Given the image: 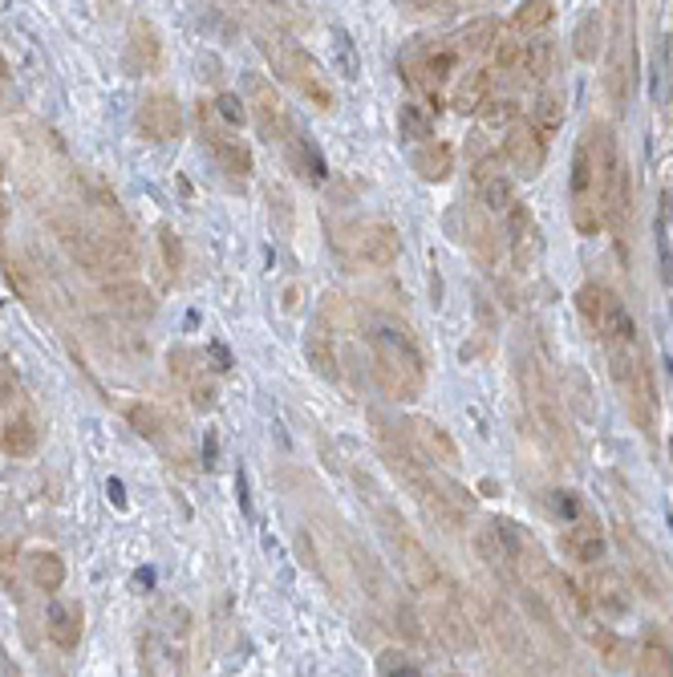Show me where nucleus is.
<instances>
[{
	"mask_svg": "<svg viewBox=\"0 0 673 677\" xmlns=\"http://www.w3.org/2000/svg\"><path fill=\"white\" fill-rule=\"evenodd\" d=\"M369 345H373V365H378V382L386 386V394L398 402H414L426 382L418 345L402 329H378L369 337Z\"/></svg>",
	"mask_w": 673,
	"mask_h": 677,
	"instance_id": "f257e3e1",
	"label": "nucleus"
},
{
	"mask_svg": "<svg viewBox=\"0 0 673 677\" xmlns=\"http://www.w3.org/2000/svg\"><path fill=\"white\" fill-rule=\"evenodd\" d=\"M53 236L57 244L65 248V256L86 268L90 276H110V272H126L130 268V248L126 240H114V236H98L90 232L86 223L78 219H69V215H53Z\"/></svg>",
	"mask_w": 673,
	"mask_h": 677,
	"instance_id": "f03ea898",
	"label": "nucleus"
},
{
	"mask_svg": "<svg viewBox=\"0 0 673 677\" xmlns=\"http://www.w3.org/2000/svg\"><path fill=\"white\" fill-rule=\"evenodd\" d=\"M260 45H264V57H268L272 69H276V78H284L288 86H296L313 106L333 110V86H329L325 69L317 65V57H313L309 49L292 45V41H284V37H260Z\"/></svg>",
	"mask_w": 673,
	"mask_h": 677,
	"instance_id": "7ed1b4c3",
	"label": "nucleus"
},
{
	"mask_svg": "<svg viewBox=\"0 0 673 677\" xmlns=\"http://www.w3.org/2000/svg\"><path fill=\"white\" fill-rule=\"evenodd\" d=\"M378 519H382V532L402 564V576L414 592H438L442 588V572H438V560L426 552V544L406 528V519L394 511V507H378Z\"/></svg>",
	"mask_w": 673,
	"mask_h": 677,
	"instance_id": "20e7f679",
	"label": "nucleus"
},
{
	"mask_svg": "<svg viewBox=\"0 0 673 677\" xmlns=\"http://www.w3.org/2000/svg\"><path fill=\"white\" fill-rule=\"evenodd\" d=\"M576 305L584 313V321L605 337V349H621V345H637V329H633V317L621 300L605 288V284H584Z\"/></svg>",
	"mask_w": 673,
	"mask_h": 677,
	"instance_id": "39448f33",
	"label": "nucleus"
},
{
	"mask_svg": "<svg viewBox=\"0 0 673 677\" xmlns=\"http://www.w3.org/2000/svg\"><path fill=\"white\" fill-rule=\"evenodd\" d=\"M475 544H479V552H483V560L491 564V568H503V572H523V560H528V540L519 536V528L515 523H507V519H487L483 528H479V536H475Z\"/></svg>",
	"mask_w": 673,
	"mask_h": 677,
	"instance_id": "423d86ee",
	"label": "nucleus"
},
{
	"mask_svg": "<svg viewBox=\"0 0 673 677\" xmlns=\"http://www.w3.org/2000/svg\"><path fill=\"white\" fill-rule=\"evenodd\" d=\"M519 382H523V394H528V406L540 414V422L548 426V434L552 438H564V410H560V398H556V390H552V382H548V373L540 369V361L532 357H519Z\"/></svg>",
	"mask_w": 673,
	"mask_h": 677,
	"instance_id": "0eeeda50",
	"label": "nucleus"
},
{
	"mask_svg": "<svg viewBox=\"0 0 673 677\" xmlns=\"http://www.w3.org/2000/svg\"><path fill=\"white\" fill-rule=\"evenodd\" d=\"M244 86H248V110L256 114V126L264 138H288V110L280 102V94L272 90V82H264L260 73H244Z\"/></svg>",
	"mask_w": 673,
	"mask_h": 677,
	"instance_id": "6e6552de",
	"label": "nucleus"
},
{
	"mask_svg": "<svg viewBox=\"0 0 673 677\" xmlns=\"http://www.w3.org/2000/svg\"><path fill=\"white\" fill-rule=\"evenodd\" d=\"M138 130L151 142H175L183 134V110L175 94H151L138 106Z\"/></svg>",
	"mask_w": 673,
	"mask_h": 677,
	"instance_id": "1a4fd4ad",
	"label": "nucleus"
},
{
	"mask_svg": "<svg viewBox=\"0 0 673 677\" xmlns=\"http://www.w3.org/2000/svg\"><path fill=\"white\" fill-rule=\"evenodd\" d=\"M203 142L211 146V155L219 159V167L228 171L236 183H244V179L252 175V150H248V142H240V138H232V134L215 130L211 118H207V106H203Z\"/></svg>",
	"mask_w": 673,
	"mask_h": 677,
	"instance_id": "9d476101",
	"label": "nucleus"
},
{
	"mask_svg": "<svg viewBox=\"0 0 673 677\" xmlns=\"http://www.w3.org/2000/svg\"><path fill=\"white\" fill-rule=\"evenodd\" d=\"M398 252H402V236H398V228L394 223H361L357 228V256L365 260V264H373V268H390L394 260H398Z\"/></svg>",
	"mask_w": 673,
	"mask_h": 677,
	"instance_id": "9b49d317",
	"label": "nucleus"
},
{
	"mask_svg": "<svg viewBox=\"0 0 673 677\" xmlns=\"http://www.w3.org/2000/svg\"><path fill=\"white\" fill-rule=\"evenodd\" d=\"M503 150H507V159H511V167L519 171V175H540V167H544V155H548V146H544V134L532 126V122H523V126H515L511 134H507V142H503Z\"/></svg>",
	"mask_w": 673,
	"mask_h": 677,
	"instance_id": "f8f14e48",
	"label": "nucleus"
},
{
	"mask_svg": "<svg viewBox=\"0 0 673 677\" xmlns=\"http://www.w3.org/2000/svg\"><path fill=\"white\" fill-rule=\"evenodd\" d=\"M588 605L601 609V613H609V617H625L629 605H633L629 584H625L617 572H609V568H596V572L588 576Z\"/></svg>",
	"mask_w": 673,
	"mask_h": 677,
	"instance_id": "ddd939ff",
	"label": "nucleus"
},
{
	"mask_svg": "<svg viewBox=\"0 0 673 677\" xmlns=\"http://www.w3.org/2000/svg\"><path fill=\"white\" fill-rule=\"evenodd\" d=\"M434 629L438 637L451 645V649H475V633H471V621L467 613L459 609V600L455 596H434Z\"/></svg>",
	"mask_w": 673,
	"mask_h": 677,
	"instance_id": "4468645a",
	"label": "nucleus"
},
{
	"mask_svg": "<svg viewBox=\"0 0 673 677\" xmlns=\"http://www.w3.org/2000/svg\"><path fill=\"white\" fill-rule=\"evenodd\" d=\"M106 300L122 313V317H130V321H151L155 317V292L146 288V284H138V280H110L106 284Z\"/></svg>",
	"mask_w": 673,
	"mask_h": 677,
	"instance_id": "2eb2a0df",
	"label": "nucleus"
},
{
	"mask_svg": "<svg viewBox=\"0 0 673 677\" xmlns=\"http://www.w3.org/2000/svg\"><path fill=\"white\" fill-rule=\"evenodd\" d=\"M629 86H633V21L617 25V37H613V65H609V90H613V102L625 106L629 98Z\"/></svg>",
	"mask_w": 673,
	"mask_h": 677,
	"instance_id": "dca6fc26",
	"label": "nucleus"
},
{
	"mask_svg": "<svg viewBox=\"0 0 673 677\" xmlns=\"http://www.w3.org/2000/svg\"><path fill=\"white\" fill-rule=\"evenodd\" d=\"M507 236H511V252H515V264L519 268H528L532 260H536V252H540V232H536V219H532V211L523 207V203H515L511 211H507Z\"/></svg>",
	"mask_w": 673,
	"mask_h": 677,
	"instance_id": "f3484780",
	"label": "nucleus"
},
{
	"mask_svg": "<svg viewBox=\"0 0 673 677\" xmlns=\"http://www.w3.org/2000/svg\"><path fill=\"white\" fill-rule=\"evenodd\" d=\"M410 430H414V442L422 446V455L442 463V467H459V446L451 442L442 426H434L430 418H410Z\"/></svg>",
	"mask_w": 673,
	"mask_h": 677,
	"instance_id": "a211bd4d",
	"label": "nucleus"
},
{
	"mask_svg": "<svg viewBox=\"0 0 673 677\" xmlns=\"http://www.w3.org/2000/svg\"><path fill=\"white\" fill-rule=\"evenodd\" d=\"M564 552L576 560V564H596L605 556V532L596 519H576L572 532L564 536Z\"/></svg>",
	"mask_w": 673,
	"mask_h": 677,
	"instance_id": "6ab92c4d",
	"label": "nucleus"
},
{
	"mask_svg": "<svg viewBox=\"0 0 673 677\" xmlns=\"http://www.w3.org/2000/svg\"><path fill=\"white\" fill-rule=\"evenodd\" d=\"M45 617H49V637H53V645H61V649L78 645V637H82V609H78V605H69V600L53 596L49 609H45Z\"/></svg>",
	"mask_w": 673,
	"mask_h": 677,
	"instance_id": "aec40b11",
	"label": "nucleus"
},
{
	"mask_svg": "<svg viewBox=\"0 0 673 677\" xmlns=\"http://www.w3.org/2000/svg\"><path fill=\"white\" fill-rule=\"evenodd\" d=\"M159 57H163V49H159L155 25L151 21H134L130 25V45H126V65L151 73V69H159Z\"/></svg>",
	"mask_w": 673,
	"mask_h": 677,
	"instance_id": "412c9836",
	"label": "nucleus"
},
{
	"mask_svg": "<svg viewBox=\"0 0 673 677\" xmlns=\"http://www.w3.org/2000/svg\"><path fill=\"white\" fill-rule=\"evenodd\" d=\"M414 171L426 179V183H442V179H451V171H455V150H451V142H422L418 150H414Z\"/></svg>",
	"mask_w": 673,
	"mask_h": 677,
	"instance_id": "4be33fe9",
	"label": "nucleus"
},
{
	"mask_svg": "<svg viewBox=\"0 0 673 677\" xmlns=\"http://www.w3.org/2000/svg\"><path fill=\"white\" fill-rule=\"evenodd\" d=\"M288 163L301 171V175H309L313 183H325V179H329V167H325L321 150H317V142H313L309 134H288Z\"/></svg>",
	"mask_w": 673,
	"mask_h": 677,
	"instance_id": "5701e85b",
	"label": "nucleus"
},
{
	"mask_svg": "<svg viewBox=\"0 0 673 677\" xmlns=\"http://www.w3.org/2000/svg\"><path fill=\"white\" fill-rule=\"evenodd\" d=\"M126 422L134 434H142L146 442H163L167 438V414L151 402H130L126 406Z\"/></svg>",
	"mask_w": 673,
	"mask_h": 677,
	"instance_id": "b1692460",
	"label": "nucleus"
},
{
	"mask_svg": "<svg viewBox=\"0 0 673 677\" xmlns=\"http://www.w3.org/2000/svg\"><path fill=\"white\" fill-rule=\"evenodd\" d=\"M142 669H146V677H179V657L159 633L142 641Z\"/></svg>",
	"mask_w": 673,
	"mask_h": 677,
	"instance_id": "393cba45",
	"label": "nucleus"
},
{
	"mask_svg": "<svg viewBox=\"0 0 673 677\" xmlns=\"http://www.w3.org/2000/svg\"><path fill=\"white\" fill-rule=\"evenodd\" d=\"M398 130H402V138L406 142H430L434 138V118H430V110H422V106H402L398 110Z\"/></svg>",
	"mask_w": 673,
	"mask_h": 677,
	"instance_id": "a878e982",
	"label": "nucleus"
},
{
	"mask_svg": "<svg viewBox=\"0 0 673 677\" xmlns=\"http://www.w3.org/2000/svg\"><path fill=\"white\" fill-rule=\"evenodd\" d=\"M29 572H33V584H37L41 592H57V588L65 584V564H61L57 552H37L33 564H29Z\"/></svg>",
	"mask_w": 673,
	"mask_h": 677,
	"instance_id": "bb28decb",
	"label": "nucleus"
},
{
	"mask_svg": "<svg viewBox=\"0 0 673 677\" xmlns=\"http://www.w3.org/2000/svg\"><path fill=\"white\" fill-rule=\"evenodd\" d=\"M305 357H309V365L321 373L325 382H337V378H341V369H337V349L329 345V337H321V333L309 337V341H305Z\"/></svg>",
	"mask_w": 673,
	"mask_h": 677,
	"instance_id": "cd10ccee",
	"label": "nucleus"
},
{
	"mask_svg": "<svg viewBox=\"0 0 673 677\" xmlns=\"http://www.w3.org/2000/svg\"><path fill=\"white\" fill-rule=\"evenodd\" d=\"M451 106H455L459 114H479V110L487 106V73H471L467 82H459Z\"/></svg>",
	"mask_w": 673,
	"mask_h": 677,
	"instance_id": "c85d7f7f",
	"label": "nucleus"
},
{
	"mask_svg": "<svg viewBox=\"0 0 673 677\" xmlns=\"http://www.w3.org/2000/svg\"><path fill=\"white\" fill-rule=\"evenodd\" d=\"M0 442H5V450H9L13 459H29L33 450H37V430H33L29 418H13L5 426V438H0Z\"/></svg>",
	"mask_w": 673,
	"mask_h": 677,
	"instance_id": "c756f323",
	"label": "nucleus"
},
{
	"mask_svg": "<svg viewBox=\"0 0 673 677\" xmlns=\"http://www.w3.org/2000/svg\"><path fill=\"white\" fill-rule=\"evenodd\" d=\"M333 57H337V73L345 82H357L361 78V57H357V45L345 29H333Z\"/></svg>",
	"mask_w": 673,
	"mask_h": 677,
	"instance_id": "7c9ffc66",
	"label": "nucleus"
},
{
	"mask_svg": "<svg viewBox=\"0 0 673 677\" xmlns=\"http://www.w3.org/2000/svg\"><path fill=\"white\" fill-rule=\"evenodd\" d=\"M641 673L645 677H673V657L657 637H645V645H641Z\"/></svg>",
	"mask_w": 673,
	"mask_h": 677,
	"instance_id": "2f4dec72",
	"label": "nucleus"
},
{
	"mask_svg": "<svg viewBox=\"0 0 673 677\" xmlns=\"http://www.w3.org/2000/svg\"><path fill=\"white\" fill-rule=\"evenodd\" d=\"M576 57L580 61H596V53H601V17L588 13L580 25H576Z\"/></svg>",
	"mask_w": 673,
	"mask_h": 677,
	"instance_id": "473e14b6",
	"label": "nucleus"
},
{
	"mask_svg": "<svg viewBox=\"0 0 673 677\" xmlns=\"http://www.w3.org/2000/svg\"><path fill=\"white\" fill-rule=\"evenodd\" d=\"M523 73H528L532 82H544L548 73H552V45L544 41H532V45H523V57H519Z\"/></svg>",
	"mask_w": 673,
	"mask_h": 677,
	"instance_id": "72a5a7b5",
	"label": "nucleus"
},
{
	"mask_svg": "<svg viewBox=\"0 0 673 677\" xmlns=\"http://www.w3.org/2000/svg\"><path fill=\"white\" fill-rule=\"evenodd\" d=\"M483 183V207H491V211H511L515 207V191H511V183L503 179V175H487V179H479Z\"/></svg>",
	"mask_w": 673,
	"mask_h": 677,
	"instance_id": "f704fd0d",
	"label": "nucleus"
},
{
	"mask_svg": "<svg viewBox=\"0 0 673 677\" xmlns=\"http://www.w3.org/2000/svg\"><path fill=\"white\" fill-rule=\"evenodd\" d=\"M588 641H592V649H596V653L605 657V665H609V669H621V665H625V645H621L609 629H601V625L588 629Z\"/></svg>",
	"mask_w": 673,
	"mask_h": 677,
	"instance_id": "c9c22d12",
	"label": "nucleus"
},
{
	"mask_svg": "<svg viewBox=\"0 0 673 677\" xmlns=\"http://www.w3.org/2000/svg\"><path fill=\"white\" fill-rule=\"evenodd\" d=\"M495 236H491V228L479 219V215H467V244H471V252L483 260V264H491L495 260V244H491Z\"/></svg>",
	"mask_w": 673,
	"mask_h": 677,
	"instance_id": "e433bc0d",
	"label": "nucleus"
},
{
	"mask_svg": "<svg viewBox=\"0 0 673 677\" xmlns=\"http://www.w3.org/2000/svg\"><path fill=\"white\" fill-rule=\"evenodd\" d=\"M560 122H564L560 98H556V94H540V98L532 102V126H536V130H556Z\"/></svg>",
	"mask_w": 673,
	"mask_h": 677,
	"instance_id": "4c0bfd02",
	"label": "nucleus"
},
{
	"mask_svg": "<svg viewBox=\"0 0 673 677\" xmlns=\"http://www.w3.org/2000/svg\"><path fill=\"white\" fill-rule=\"evenodd\" d=\"M487 45H495V21H471L459 33V49H467V53H479Z\"/></svg>",
	"mask_w": 673,
	"mask_h": 677,
	"instance_id": "58836bf2",
	"label": "nucleus"
},
{
	"mask_svg": "<svg viewBox=\"0 0 673 677\" xmlns=\"http://www.w3.org/2000/svg\"><path fill=\"white\" fill-rule=\"evenodd\" d=\"M552 13H556V5H548V0H536V5H519L515 25H519V29H540V25L552 21Z\"/></svg>",
	"mask_w": 673,
	"mask_h": 677,
	"instance_id": "ea45409f",
	"label": "nucleus"
},
{
	"mask_svg": "<svg viewBox=\"0 0 673 677\" xmlns=\"http://www.w3.org/2000/svg\"><path fill=\"white\" fill-rule=\"evenodd\" d=\"M215 110H219V118L228 122V126H244V122H248V102H244L240 94H219V98H215Z\"/></svg>",
	"mask_w": 673,
	"mask_h": 677,
	"instance_id": "a19ab883",
	"label": "nucleus"
},
{
	"mask_svg": "<svg viewBox=\"0 0 673 677\" xmlns=\"http://www.w3.org/2000/svg\"><path fill=\"white\" fill-rule=\"evenodd\" d=\"M159 244H163V260H167V268H171V272H179V268H183V248H179V236L167 228V223L159 228Z\"/></svg>",
	"mask_w": 673,
	"mask_h": 677,
	"instance_id": "79ce46f5",
	"label": "nucleus"
},
{
	"mask_svg": "<svg viewBox=\"0 0 673 677\" xmlns=\"http://www.w3.org/2000/svg\"><path fill=\"white\" fill-rule=\"evenodd\" d=\"M382 677H422V673H418L414 661H406V657H398V653H386V657H382Z\"/></svg>",
	"mask_w": 673,
	"mask_h": 677,
	"instance_id": "37998d69",
	"label": "nucleus"
},
{
	"mask_svg": "<svg viewBox=\"0 0 673 677\" xmlns=\"http://www.w3.org/2000/svg\"><path fill=\"white\" fill-rule=\"evenodd\" d=\"M9 406H17V378L9 361H0V410H9Z\"/></svg>",
	"mask_w": 673,
	"mask_h": 677,
	"instance_id": "c03bdc74",
	"label": "nucleus"
},
{
	"mask_svg": "<svg viewBox=\"0 0 673 677\" xmlns=\"http://www.w3.org/2000/svg\"><path fill=\"white\" fill-rule=\"evenodd\" d=\"M268 203H276V215H280V232H292V199L284 187H272L268 191Z\"/></svg>",
	"mask_w": 673,
	"mask_h": 677,
	"instance_id": "a18cd8bd",
	"label": "nucleus"
},
{
	"mask_svg": "<svg viewBox=\"0 0 673 677\" xmlns=\"http://www.w3.org/2000/svg\"><path fill=\"white\" fill-rule=\"evenodd\" d=\"M572 386H576V414L584 418V422H592V406H588V378L580 369H572Z\"/></svg>",
	"mask_w": 673,
	"mask_h": 677,
	"instance_id": "49530a36",
	"label": "nucleus"
},
{
	"mask_svg": "<svg viewBox=\"0 0 673 677\" xmlns=\"http://www.w3.org/2000/svg\"><path fill=\"white\" fill-rule=\"evenodd\" d=\"M657 264H661V280L673 288V252H669V240L661 228H657Z\"/></svg>",
	"mask_w": 673,
	"mask_h": 677,
	"instance_id": "de8ad7c7",
	"label": "nucleus"
},
{
	"mask_svg": "<svg viewBox=\"0 0 673 677\" xmlns=\"http://www.w3.org/2000/svg\"><path fill=\"white\" fill-rule=\"evenodd\" d=\"M552 511H556L560 519H576V515H580V503H576L572 491H556V495H552Z\"/></svg>",
	"mask_w": 673,
	"mask_h": 677,
	"instance_id": "09e8293b",
	"label": "nucleus"
},
{
	"mask_svg": "<svg viewBox=\"0 0 673 677\" xmlns=\"http://www.w3.org/2000/svg\"><path fill=\"white\" fill-rule=\"evenodd\" d=\"M191 398H195L199 410H211V406H215V390H211L207 382H195V386H191Z\"/></svg>",
	"mask_w": 673,
	"mask_h": 677,
	"instance_id": "8fccbe9b",
	"label": "nucleus"
},
{
	"mask_svg": "<svg viewBox=\"0 0 673 677\" xmlns=\"http://www.w3.org/2000/svg\"><path fill=\"white\" fill-rule=\"evenodd\" d=\"M487 122H507L511 118V102H487Z\"/></svg>",
	"mask_w": 673,
	"mask_h": 677,
	"instance_id": "3c124183",
	"label": "nucleus"
},
{
	"mask_svg": "<svg viewBox=\"0 0 673 677\" xmlns=\"http://www.w3.org/2000/svg\"><path fill=\"white\" fill-rule=\"evenodd\" d=\"M207 353H211V361H215L219 369H232V353H228V349H223L219 341H211V345H207Z\"/></svg>",
	"mask_w": 673,
	"mask_h": 677,
	"instance_id": "603ef678",
	"label": "nucleus"
},
{
	"mask_svg": "<svg viewBox=\"0 0 673 677\" xmlns=\"http://www.w3.org/2000/svg\"><path fill=\"white\" fill-rule=\"evenodd\" d=\"M203 459H207V467H215V463H219V438H215V430H207V442H203Z\"/></svg>",
	"mask_w": 673,
	"mask_h": 677,
	"instance_id": "864d4df0",
	"label": "nucleus"
},
{
	"mask_svg": "<svg viewBox=\"0 0 673 677\" xmlns=\"http://www.w3.org/2000/svg\"><path fill=\"white\" fill-rule=\"evenodd\" d=\"M106 491H110V499H114L118 507H126V495H122V483H118V479H110V487H106Z\"/></svg>",
	"mask_w": 673,
	"mask_h": 677,
	"instance_id": "5fc2aeb1",
	"label": "nucleus"
},
{
	"mask_svg": "<svg viewBox=\"0 0 673 677\" xmlns=\"http://www.w3.org/2000/svg\"><path fill=\"white\" fill-rule=\"evenodd\" d=\"M665 215H669V219H673V187H669V191H665Z\"/></svg>",
	"mask_w": 673,
	"mask_h": 677,
	"instance_id": "6e6d98bb",
	"label": "nucleus"
},
{
	"mask_svg": "<svg viewBox=\"0 0 673 677\" xmlns=\"http://www.w3.org/2000/svg\"><path fill=\"white\" fill-rule=\"evenodd\" d=\"M5 78H9V61H5V57H0V82H5Z\"/></svg>",
	"mask_w": 673,
	"mask_h": 677,
	"instance_id": "4d7b16f0",
	"label": "nucleus"
},
{
	"mask_svg": "<svg viewBox=\"0 0 673 677\" xmlns=\"http://www.w3.org/2000/svg\"><path fill=\"white\" fill-rule=\"evenodd\" d=\"M0 219H5V203H0Z\"/></svg>",
	"mask_w": 673,
	"mask_h": 677,
	"instance_id": "13d9d810",
	"label": "nucleus"
},
{
	"mask_svg": "<svg viewBox=\"0 0 673 677\" xmlns=\"http://www.w3.org/2000/svg\"><path fill=\"white\" fill-rule=\"evenodd\" d=\"M0 175H5V163H0Z\"/></svg>",
	"mask_w": 673,
	"mask_h": 677,
	"instance_id": "bf43d9fd",
	"label": "nucleus"
}]
</instances>
